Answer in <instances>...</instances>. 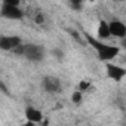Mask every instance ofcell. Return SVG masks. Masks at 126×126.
I'll list each match as a JSON object with an SVG mask.
<instances>
[{"instance_id": "obj_1", "label": "cell", "mask_w": 126, "mask_h": 126, "mask_svg": "<svg viewBox=\"0 0 126 126\" xmlns=\"http://www.w3.org/2000/svg\"><path fill=\"white\" fill-rule=\"evenodd\" d=\"M21 45H22V40L18 36H2L0 37V49L2 50H14Z\"/></svg>"}, {"instance_id": "obj_2", "label": "cell", "mask_w": 126, "mask_h": 126, "mask_svg": "<svg viewBox=\"0 0 126 126\" xmlns=\"http://www.w3.org/2000/svg\"><path fill=\"white\" fill-rule=\"evenodd\" d=\"M24 56L30 61H42L43 47L37 45H24Z\"/></svg>"}, {"instance_id": "obj_3", "label": "cell", "mask_w": 126, "mask_h": 126, "mask_svg": "<svg viewBox=\"0 0 126 126\" xmlns=\"http://www.w3.org/2000/svg\"><path fill=\"white\" fill-rule=\"evenodd\" d=\"M2 16L9 18V19H21L24 16V12L18 6H12L8 3H2Z\"/></svg>"}, {"instance_id": "obj_4", "label": "cell", "mask_w": 126, "mask_h": 126, "mask_svg": "<svg viewBox=\"0 0 126 126\" xmlns=\"http://www.w3.org/2000/svg\"><path fill=\"white\" fill-rule=\"evenodd\" d=\"M107 76L114 80V82H120L125 76H126V68L120 67V65H114V64H110V62H107Z\"/></svg>"}, {"instance_id": "obj_5", "label": "cell", "mask_w": 126, "mask_h": 126, "mask_svg": "<svg viewBox=\"0 0 126 126\" xmlns=\"http://www.w3.org/2000/svg\"><path fill=\"white\" fill-rule=\"evenodd\" d=\"M42 86H43V89H45L46 92H49V94H56V92L61 91V82H59V79L52 77V76L43 77Z\"/></svg>"}, {"instance_id": "obj_6", "label": "cell", "mask_w": 126, "mask_h": 126, "mask_svg": "<svg viewBox=\"0 0 126 126\" xmlns=\"http://www.w3.org/2000/svg\"><path fill=\"white\" fill-rule=\"evenodd\" d=\"M110 27V33L113 37H119V39H126V25L120 21H111L108 22Z\"/></svg>"}, {"instance_id": "obj_7", "label": "cell", "mask_w": 126, "mask_h": 126, "mask_svg": "<svg viewBox=\"0 0 126 126\" xmlns=\"http://www.w3.org/2000/svg\"><path fill=\"white\" fill-rule=\"evenodd\" d=\"M117 53H119V47H116V46H105L101 52H98V58L101 59V61H110V59H113V58H116L117 56Z\"/></svg>"}, {"instance_id": "obj_8", "label": "cell", "mask_w": 126, "mask_h": 126, "mask_svg": "<svg viewBox=\"0 0 126 126\" xmlns=\"http://www.w3.org/2000/svg\"><path fill=\"white\" fill-rule=\"evenodd\" d=\"M25 119H27V122H33V123L39 125L43 120V114H42V111H39L33 107H27L25 108Z\"/></svg>"}, {"instance_id": "obj_9", "label": "cell", "mask_w": 126, "mask_h": 126, "mask_svg": "<svg viewBox=\"0 0 126 126\" xmlns=\"http://www.w3.org/2000/svg\"><path fill=\"white\" fill-rule=\"evenodd\" d=\"M98 36H99V39H108V37H111L108 22L104 21V19L99 22V27H98Z\"/></svg>"}, {"instance_id": "obj_10", "label": "cell", "mask_w": 126, "mask_h": 126, "mask_svg": "<svg viewBox=\"0 0 126 126\" xmlns=\"http://www.w3.org/2000/svg\"><path fill=\"white\" fill-rule=\"evenodd\" d=\"M82 99H83V94H82L80 91H76V92L71 95V101H73L74 104H80Z\"/></svg>"}, {"instance_id": "obj_11", "label": "cell", "mask_w": 126, "mask_h": 126, "mask_svg": "<svg viewBox=\"0 0 126 126\" xmlns=\"http://www.w3.org/2000/svg\"><path fill=\"white\" fill-rule=\"evenodd\" d=\"M89 86H91V83H89V82H86V80H82V82L79 83V91H80V92H83V91L89 89Z\"/></svg>"}, {"instance_id": "obj_12", "label": "cell", "mask_w": 126, "mask_h": 126, "mask_svg": "<svg viewBox=\"0 0 126 126\" xmlns=\"http://www.w3.org/2000/svg\"><path fill=\"white\" fill-rule=\"evenodd\" d=\"M34 19H36V22H37V24H43V21H45V18H43V15H42V14H37Z\"/></svg>"}, {"instance_id": "obj_13", "label": "cell", "mask_w": 126, "mask_h": 126, "mask_svg": "<svg viewBox=\"0 0 126 126\" xmlns=\"http://www.w3.org/2000/svg\"><path fill=\"white\" fill-rule=\"evenodd\" d=\"M3 2L8 3V5H12V6H18V5H19L18 0H3Z\"/></svg>"}, {"instance_id": "obj_14", "label": "cell", "mask_w": 126, "mask_h": 126, "mask_svg": "<svg viewBox=\"0 0 126 126\" xmlns=\"http://www.w3.org/2000/svg\"><path fill=\"white\" fill-rule=\"evenodd\" d=\"M70 6H71V8H74V9H80V8H82V5H80V3H77V2H71V3H70Z\"/></svg>"}, {"instance_id": "obj_15", "label": "cell", "mask_w": 126, "mask_h": 126, "mask_svg": "<svg viewBox=\"0 0 126 126\" xmlns=\"http://www.w3.org/2000/svg\"><path fill=\"white\" fill-rule=\"evenodd\" d=\"M24 126H39V125H37V123H33V122H27Z\"/></svg>"}, {"instance_id": "obj_16", "label": "cell", "mask_w": 126, "mask_h": 126, "mask_svg": "<svg viewBox=\"0 0 126 126\" xmlns=\"http://www.w3.org/2000/svg\"><path fill=\"white\" fill-rule=\"evenodd\" d=\"M122 45H123V46L126 47V39H123V42H122Z\"/></svg>"}]
</instances>
